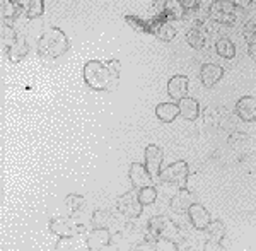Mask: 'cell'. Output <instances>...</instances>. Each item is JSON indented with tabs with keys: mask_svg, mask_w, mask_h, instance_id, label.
Returning <instances> with one entry per match:
<instances>
[{
	"mask_svg": "<svg viewBox=\"0 0 256 251\" xmlns=\"http://www.w3.org/2000/svg\"><path fill=\"white\" fill-rule=\"evenodd\" d=\"M186 41L192 48L195 50H202V48L207 46V41H208V31L207 28L204 26H192L190 31L186 32Z\"/></svg>",
	"mask_w": 256,
	"mask_h": 251,
	"instance_id": "17",
	"label": "cell"
},
{
	"mask_svg": "<svg viewBox=\"0 0 256 251\" xmlns=\"http://www.w3.org/2000/svg\"><path fill=\"white\" fill-rule=\"evenodd\" d=\"M86 238H88V250L90 251L108 248L111 241V234L108 231V228H94L92 231L88 232Z\"/></svg>",
	"mask_w": 256,
	"mask_h": 251,
	"instance_id": "12",
	"label": "cell"
},
{
	"mask_svg": "<svg viewBox=\"0 0 256 251\" xmlns=\"http://www.w3.org/2000/svg\"><path fill=\"white\" fill-rule=\"evenodd\" d=\"M238 19V7L229 0H216L210 7V20L229 26Z\"/></svg>",
	"mask_w": 256,
	"mask_h": 251,
	"instance_id": "6",
	"label": "cell"
},
{
	"mask_svg": "<svg viewBox=\"0 0 256 251\" xmlns=\"http://www.w3.org/2000/svg\"><path fill=\"white\" fill-rule=\"evenodd\" d=\"M55 250H58V251L88 250V238H82V236H79V234H72V236L60 238V241L56 242Z\"/></svg>",
	"mask_w": 256,
	"mask_h": 251,
	"instance_id": "21",
	"label": "cell"
},
{
	"mask_svg": "<svg viewBox=\"0 0 256 251\" xmlns=\"http://www.w3.org/2000/svg\"><path fill=\"white\" fill-rule=\"evenodd\" d=\"M144 159H146V168L148 172L152 174V178H159V172L162 170V162H164V152L159 146H150L146 147V152H144Z\"/></svg>",
	"mask_w": 256,
	"mask_h": 251,
	"instance_id": "8",
	"label": "cell"
},
{
	"mask_svg": "<svg viewBox=\"0 0 256 251\" xmlns=\"http://www.w3.org/2000/svg\"><path fill=\"white\" fill-rule=\"evenodd\" d=\"M188 217H190V222H192V226L198 231H205L207 229V226L210 224V220H212V217H210V214L207 208L204 207V205L200 204H193L192 207L188 208Z\"/></svg>",
	"mask_w": 256,
	"mask_h": 251,
	"instance_id": "13",
	"label": "cell"
},
{
	"mask_svg": "<svg viewBox=\"0 0 256 251\" xmlns=\"http://www.w3.org/2000/svg\"><path fill=\"white\" fill-rule=\"evenodd\" d=\"M229 2H232L238 9H248L253 4V0H229Z\"/></svg>",
	"mask_w": 256,
	"mask_h": 251,
	"instance_id": "35",
	"label": "cell"
},
{
	"mask_svg": "<svg viewBox=\"0 0 256 251\" xmlns=\"http://www.w3.org/2000/svg\"><path fill=\"white\" fill-rule=\"evenodd\" d=\"M188 89H190V79L186 76H174L168 82V96L174 102L183 100L184 96H188Z\"/></svg>",
	"mask_w": 256,
	"mask_h": 251,
	"instance_id": "11",
	"label": "cell"
},
{
	"mask_svg": "<svg viewBox=\"0 0 256 251\" xmlns=\"http://www.w3.org/2000/svg\"><path fill=\"white\" fill-rule=\"evenodd\" d=\"M128 178H130L134 188H137V190H140V188H144V186H150L152 181H154L152 174L146 168V164H140V162L132 164L130 171H128Z\"/></svg>",
	"mask_w": 256,
	"mask_h": 251,
	"instance_id": "9",
	"label": "cell"
},
{
	"mask_svg": "<svg viewBox=\"0 0 256 251\" xmlns=\"http://www.w3.org/2000/svg\"><path fill=\"white\" fill-rule=\"evenodd\" d=\"M242 34H244L246 40H250L251 36L256 34V19L248 20V22L244 24V28H242Z\"/></svg>",
	"mask_w": 256,
	"mask_h": 251,
	"instance_id": "34",
	"label": "cell"
},
{
	"mask_svg": "<svg viewBox=\"0 0 256 251\" xmlns=\"http://www.w3.org/2000/svg\"><path fill=\"white\" fill-rule=\"evenodd\" d=\"M188 174H190V166L186 161H176L169 166L162 168L159 172V180L162 183H184L188 180Z\"/></svg>",
	"mask_w": 256,
	"mask_h": 251,
	"instance_id": "7",
	"label": "cell"
},
{
	"mask_svg": "<svg viewBox=\"0 0 256 251\" xmlns=\"http://www.w3.org/2000/svg\"><path fill=\"white\" fill-rule=\"evenodd\" d=\"M36 48L41 58H58L68 50V38L60 28H48L41 32Z\"/></svg>",
	"mask_w": 256,
	"mask_h": 251,
	"instance_id": "1",
	"label": "cell"
},
{
	"mask_svg": "<svg viewBox=\"0 0 256 251\" xmlns=\"http://www.w3.org/2000/svg\"><path fill=\"white\" fill-rule=\"evenodd\" d=\"M113 80L106 64L99 60H89L84 65V82L94 90H106L110 88V82Z\"/></svg>",
	"mask_w": 256,
	"mask_h": 251,
	"instance_id": "2",
	"label": "cell"
},
{
	"mask_svg": "<svg viewBox=\"0 0 256 251\" xmlns=\"http://www.w3.org/2000/svg\"><path fill=\"white\" fill-rule=\"evenodd\" d=\"M162 12L169 20H183L186 18V9L183 7L181 0H164Z\"/></svg>",
	"mask_w": 256,
	"mask_h": 251,
	"instance_id": "22",
	"label": "cell"
},
{
	"mask_svg": "<svg viewBox=\"0 0 256 251\" xmlns=\"http://www.w3.org/2000/svg\"><path fill=\"white\" fill-rule=\"evenodd\" d=\"M178 106H180V116H183L184 120L195 122L200 116V104L195 98L184 96L183 100L178 101Z\"/></svg>",
	"mask_w": 256,
	"mask_h": 251,
	"instance_id": "18",
	"label": "cell"
},
{
	"mask_svg": "<svg viewBox=\"0 0 256 251\" xmlns=\"http://www.w3.org/2000/svg\"><path fill=\"white\" fill-rule=\"evenodd\" d=\"M138 200L142 202L144 207H146V205L156 204V200H158V190H156L154 184L140 188V190H138Z\"/></svg>",
	"mask_w": 256,
	"mask_h": 251,
	"instance_id": "28",
	"label": "cell"
},
{
	"mask_svg": "<svg viewBox=\"0 0 256 251\" xmlns=\"http://www.w3.org/2000/svg\"><path fill=\"white\" fill-rule=\"evenodd\" d=\"M50 231L55 232L56 236L60 238H65V236H72V234H80V231H84L82 228H74L72 224L64 219V217H53V219H50V224H48Z\"/></svg>",
	"mask_w": 256,
	"mask_h": 251,
	"instance_id": "16",
	"label": "cell"
},
{
	"mask_svg": "<svg viewBox=\"0 0 256 251\" xmlns=\"http://www.w3.org/2000/svg\"><path fill=\"white\" fill-rule=\"evenodd\" d=\"M224 77V68L218 64H204L200 68V80L205 88H214Z\"/></svg>",
	"mask_w": 256,
	"mask_h": 251,
	"instance_id": "14",
	"label": "cell"
},
{
	"mask_svg": "<svg viewBox=\"0 0 256 251\" xmlns=\"http://www.w3.org/2000/svg\"><path fill=\"white\" fill-rule=\"evenodd\" d=\"M195 204V196L192 192H188L186 188H181L176 192V195L171 198V208L176 214H184L188 212V208Z\"/></svg>",
	"mask_w": 256,
	"mask_h": 251,
	"instance_id": "15",
	"label": "cell"
},
{
	"mask_svg": "<svg viewBox=\"0 0 256 251\" xmlns=\"http://www.w3.org/2000/svg\"><path fill=\"white\" fill-rule=\"evenodd\" d=\"M156 116L162 123H172L180 116V106L178 102H160L156 106Z\"/></svg>",
	"mask_w": 256,
	"mask_h": 251,
	"instance_id": "20",
	"label": "cell"
},
{
	"mask_svg": "<svg viewBox=\"0 0 256 251\" xmlns=\"http://www.w3.org/2000/svg\"><path fill=\"white\" fill-rule=\"evenodd\" d=\"M0 4H2V20L12 24V20L18 18L19 14V7L16 6L14 0H2Z\"/></svg>",
	"mask_w": 256,
	"mask_h": 251,
	"instance_id": "26",
	"label": "cell"
},
{
	"mask_svg": "<svg viewBox=\"0 0 256 251\" xmlns=\"http://www.w3.org/2000/svg\"><path fill=\"white\" fill-rule=\"evenodd\" d=\"M116 208L126 219H138L144 212V205L138 200V192H126L123 195H120V198L116 200Z\"/></svg>",
	"mask_w": 256,
	"mask_h": 251,
	"instance_id": "5",
	"label": "cell"
},
{
	"mask_svg": "<svg viewBox=\"0 0 256 251\" xmlns=\"http://www.w3.org/2000/svg\"><path fill=\"white\" fill-rule=\"evenodd\" d=\"M65 205L68 207L70 214L79 212L84 207V196L79 195V193H70V195L65 196Z\"/></svg>",
	"mask_w": 256,
	"mask_h": 251,
	"instance_id": "29",
	"label": "cell"
},
{
	"mask_svg": "<svg viewBox=\"0 0 256 251\" xmlns=\"http://www.w3.org/2000/svg\"><path fill=\"white\" fill-rule=\"evenodd\" d=\"M156 250L158 251H176L178 242L174 240H169V238H158V241H156Z\"/></svg>",
	"mask_w": 256,
	"mask_h": 251,
	"instance_id": "32",
	"label": "cell"
},
{
	"mask_svg": "<svg viewBox=\"0 0 256 251\" xmlns=\"http://www.w3.org/2000/svg\"><path fill=\"white\" fill-rule=\"evenodd\" d=\"M147 232L150 236L158 238H169V240H176L180 236V228L172 222L169 217L156 216L147 222Z\"/></svg>",
	"mask_w": 256,
	"mask_h": 251,
	"instance_id": "4",
	"label": "cell"
},
{
	"mask_svg": "<svg viewBox=\"0 0 256 251\" xmlns=\"http://www.w3.org/2000/svg\"><path fill=\"white\" fill-rule=\"evenodd\" d=\"M216 52L218 56H222V58L226 60H232L234 56H236V46H234V43L230 41L229 38H218L217 43H216Z\"/></svg>",
	"mask_w": 256,
	"mask_h": 251,
	"instance_id": "24",
	"label": "cell"
},
{
	"mask_svg": "<svg viewBox=\"0 0 256 251\" xmlns=\"http://www.w3.org/2000/svg\"><path fill=\"white\" fill-rule=\"evenodd\" d=\"M147 32L154 34L160 41H166V43L176 38V28L172 26V20H169L164 12L147 19Z\"/></svg>",
	"mask_w": 256,
	"mask_h": 251,
	"instance_id": "3",
	"label": "cell"
},
{
	"mask_svg": "<svg viewBox=\"0 0 256 251\" xmlns=\"http://www.w3.org/2000/svg\"><path fill=\"white\" fill-rule=\"evenodd\" d=\"M156 2H162V0H156Z\"/></svg>",
	"mask_w": 256,
	"mask_h": 251,
	"instance_id": "36",
	"label": "cell"
},
{
	"mask_svg": "<svg viewBox=\"0 0 256 251\" xmlns=\"http://www.w3.org/2000/svg\"><path fill=\"white\" fill-rule=\"evenodd\" d=\"M110 219H111L110 212L99 208V210L92 214V228H108Z\"/></svg>",
	"mask_w": 256,
	"mask_h": 251,
	"instance_id": "31",
	"label": "cell"
},
{
	"mask_svg": "<svg viewBox=\"0 0 256 251\" xmlns=\"http://www.w3.org/2000/svg\"><path fill=\"white\" fill-rule=\"evenodd\" d=\"M28 50H30V46H28L26 38H24V36H19L18 41H16L9 50H7V55H9V60L12 62V64H19L20 60L26 58Z\"/></svg>",
	"mask_w": 256,
	"mask_h": 251,
	"instance_id": "23",
	"label": "cell"
},
{
	"mask_svg": "<svg viewBox=\"0 0 256 251\" xmlns=\"http://www.w3.org/2000/svg\"><path fill=\"white\" fill-rule=\"evenodd\" d=\"M236 114L239 120L244 123L256 122V98L254 96H242L241 100L236 102Z\"/></svg>",
	"mask_w": 256,
	"mask_h": 251,
	"instance_id": "10",
	"label": "cell"
},
{
	"mask_svg": "<svg viewBox=\"0 0 256 251\" xmlns=\"http://www.w3.org/2000/svg\"><path fill=\"white\" fill-rule=\"evenodd\" d=\"M205 232L208 234L210 240L214 241H222L226 236V226L222 220H210V224L207 226V229H205Z\"/></svg>",
	"mask_w": 256,
	"mask_h": 251,
	"instance_id": "25",
	"label": "cell"
},
{
	"mask_svg": "<svg viewBox=\"0 0 256 251\" xmlns=\"http://www.w3.org/2000/svg\"><path fill=\"white\" fill-rule=\"evenodd\" d=\"M125 20H126V24H130V26L134 28L135 31L147 32V20L142 19L140 16H137V14H126Z\"/></svg>",
	"mask_w": 256,
	"mask_h": 251,
	"instance_id": "30",
	"label": "cell"
},
{
	"mask_svg": "<svg viewBox=\"0 0 256 251\" xmlns=\"http://www.w3.org/2000/svg\"><path fill=\"white\" fill-rule=\"evenodd\" d=\"M19 10L24 12L28 19H36L43 16L44 12V2L43 0H14Z\"/></svg>",
	"mask_w": 256,
	"mask_h": 251,
	"instance_id": "19",
	"label": "cell"
},
{
	"mask_svg": "<svg viewBox=\"0 0 256 251\" xmlns=\"http://www.w3.org/2000/svg\"><path fill=\"white\" fill-rule=\"evenodd\" d=\"M19 36L16 34V31H14V28H12V24L9 22H4L2 20V46H4V50H9V48L12 46V44L18 41Z\"/></svg>",
	"mask_w": 256,
	"mask_h": 251,
	"instance_id": "27",
	"label": "cell"
},
{
	"mask_svg": "<svg viewBox=\"0 0 256 251\" xmlns=\"http://www.w3.org/2000/svg\"><path fill=\"white\" fill-rule=\"evenodd\" d=\"M106 67H108V70H110V76H111V79L113 80H116L118 77H120V70H122V64H120L118 60H108L106 62Z\"/></svg>",
	"mask_w": 256,
	"mask_h": 251,
	"instance_id": "33",
	"label": "cell"
}]
</instances>
